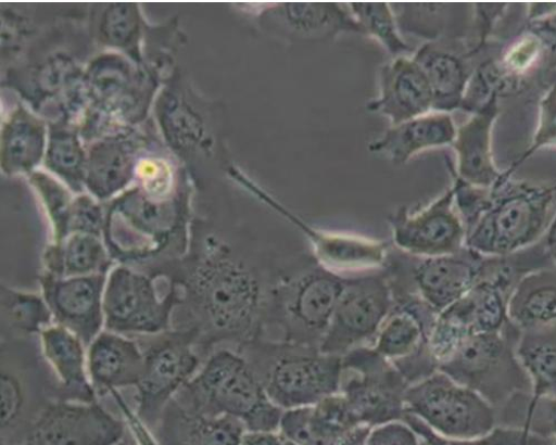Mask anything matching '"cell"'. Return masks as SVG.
<instances>
[{
  "mask_svg": "<svg viewBox=\"0 0 556 445\" xmlns=\"http://www.w3.org/2000/svg\"><path fill=\"white\" fill-rule=\"evenodd\" d=\"M344 277L315 257L294 260L274 288L264 339L319 348L330 328Z\"/></svg>",
  "mask_w": 556,
  "mask_h": 445,
  "instance_id": "obj_4",
  "label": "cell"
},
{
  "mask_svg": "<svg viewBox=\"0 0 556 445\" xmlns=\"http://www.w3.org/2000/svg\"><path fill=\"white\" fill-rule=\"evenodd\" d=\"M113 397L116 399L118 407L121 408L123 415L125 416L131 432L137 440L139 445H159L155 436L151 433L147 424L135 415L127 404L125 403L123 396L118 391H113L111 393Z\"/></svg>",
  "mask_w": 556,
  "mask_h": 445,
  "instance_id": "obj_40",
  "label": "cell"
},
{
  "mask_svg": "<svg viewBox=\"0 0 556 445\" xmlns=\"http://www.w3.org/2000/svg\"><path fill=\"white\" fill-rule=\"evenodd\" d=\"M154 279L119 266L109 277L104 293L105 328L117 334L157 335L170 330L179 296L169 285L160 298Z\"/></svg>",
  "mask_w": 556,
  "mask_h": 445,
  "instance_id": "obj_13",
  "label": "cell"
},
{
  "mask_svg": "<svg viewBox=\"0 0 556 445\" xmlns=\"http://www.w3.org/2000/svg\"><path fill=\"white\" fill-rule=\"evenodd\" d=\"M394 306L372 346L390 361L409 385L437 371L430 339L439 314L410 292H393Z\"/></svg>",
  "mask_w": 556,
  "mask_h": 445,
  "instance_id": "obj_12",
  "label": "cell"
},
{
  "mask_svg": "<svg viewBox=\"0 0 556 445\" xmlns=\"http://www.w3.org/2000/svg\"><path fill=\"white\" fill-rule=\"evenodd\" d=\"M482 258L467 246L437 257H416L396 249L390 251L384 270L394 291L414 293L440 314L476 287Z\"/></svg>",
  "mask_w": 556,
  "mask_h": 445,
  "instance_id": "obj_10",
  "label": "cell"
},
{
  "mask_svg": "<svg viewBox=\"0 0 556 445\" xmlns=\"http://www.w3.org/2000/svg\"><path fill=\"white\" fill-rule=\"evenodd\" d=\"M159 445H242L248 430L233 417H208L173 397L151 429Z\"/></svg>",
  "mask_w": 556,
  "mask_h": 445,
  "instance_id": "obj_22",
  "label": "cell"
},
{
  "mask_svg": "<svg viewBox=\"0 0 556 445\" xmlns=\"http://www.w3.org/2000/svg\"><path fill=\"white\" fill-rule=\"evenodd\" d=\"M472 304L476 333H495L505 330L508 319L509 297L490 283L479 281L468 293Z\"/></svg>",
  "mask_w": 556,
  "mask_h": 445,
  "instance_id": "obj_35",
  "label": "cell"
},
{
  "mask_svg": "<svg viewBox=\"0 0 556 445\" xmlns=\"http://www.w3.org/2000/svg\"><path fill=\"white\" fill-rule=\"evenodd\" d=\"M405 405L406 414L450 438H478L497 427V411L485 398L441 371L409 385Z\"/></svg>",
  "mask_w": 556,
  "mask_h": 445,
  "instance_id": "obj_7",
  "label": "cell"
},
{
  "mask_svg": "<svg viewBox=\"0 0 556 445\" xmlns=\"http://www.w3.org/2000/svg\"><path fill=\"white\" fill-rule=\"evenodd\" d=\"M125 431V424L98 400H54L35 421L23 445H119Z\"/></svg>",
  "mask_w": 556,
  "mask_h": 445,
  "instance_id": "obj_15",
  "label": "cell"
},
{
  "mask_svg": "<svg viewBox=\"0 0 556 445\" xmlns=\"http://www.w3.org/2000/svg\"><path fill=\"white\" fill-rule=\"evenodd\" d=\"M421 445H428L425 441L421 442Z\"/></svg>",
  "mask_w": 556,
  "mask_h": 445,
  "instance_id": "obj_45",
  "label": "cell"
},
{
  "mask_svg": "<svg viewBox=\"0 0 556 445\" xmlns=\"http://www.w3.org/2000/svg\"><path fill=\"white\" fill-rule=\"evenodd\" d=\"M556 147V82H553L541 100L539 125L531 147L514 162L504 174L513 177L520 165L543 148Z\"/></svg>",
  "mask_w": 556,
  "mask_h": 445,
  "instance_id": "obj_36",
  "label": "cell"
},
{
  "mask_svg": "<svg viewBox=\"0 0 556 445\" xmlns=\"http://www.w3.org/2000/svg\"><path fill=\"white\" fill-rule=\"evenodd\" d=\"M367 110L387 117L391 126L433 111V96L422 68L413 58L399 56L384 64L379 76V97Z\"/></svg>",
  "mask_w": 556,
  "mask_h": 445,
  "instance_id": "obj_20",
  "label": "cell"
},
{
  "mask_svg": "<svg viewBox=\"0 0 556 445\" xmlns=\"http://www.w3.org/2000/svg\"><path fill=\"white\" fill-rule=\"evenodd\" d=\"M237 352L249 361L271 403L283 411L313 407L340 391L342 356L270 339Z\"/></svg>",
  "mask_w": 556,
  "mask_h": 445,
  "instance_id": "obj_3",
  "label": "cell"
},
{
  "mask_svg": "<svg viewBox=\"0 0 556 445\" xmlns=\"http://www.w3.org/2000/svg\"><path fill=\"white\" fill-rule=\"evenodd\" d=\"M88 371L97 395L137 386L144 369V353L136 341L102 332L88 349Z\"/></svg>",
  "mask_w": 556,
  "mask_h": 445,
  "instance_id": "obj_24",
  "label": "cell"
},
{
  "mask_svg": "<svg viewBox=\"0 0 556 445\" xmlns=\"http://www.w3.org/2000/svg\"><path fill=\"white\" fill-rule=\"evenodd\" d=\"M349 9L365 35L376 38L393 59L412 52L400 30L392 4L351 3Z\"/></svg>",
  "mask_w": 556,
  "mask_h": 445,
  "instance_id": "obj_32",
  "label": "cell"
},
{
  "mask_svg": "<svg viewBox=\"0 0 556 445\" xmlns=\"http://www.w3.org/2000/svg\"><path fill=\"white\" fill-rule=\"evenodd\" d=\"M526 29L540 40L545 59L556 67V11L529 20Z\"/></svg>",
  "mask_w": 556,
  "mask_h": 445,
  "instance_id": "obj_39",
  "label": "cell"
},
{
  "mask_svg": "<svg viewBox=\"0 0 556 445\" xmlns=\"http://www.w3.org/2000/svg\"><path fill=\"white\" fill-rule=\"evenodd\" d=\"M556 82V81H555Z\"/></svg>",
  "mask_w": 556,
  "mask_h": 445,
  "instance_id": "obj_47",
  "label": "cell"
},
{
  "mask_svg": "<svg viewBox=\"0 0 556 445\" xmlns=\"http://www.w3.org/2000/svg\"><path fill=\"white\" fill-rule=\"evenodd\" d=\"M456 131L451 113L432 111L390 126L368 150L386 156L394 165H403L424 151L453 145Z\"/></svg>",
  "mask_w": 556,
  "mask_h": 445,
  "instance_id": "obj_25",
  "label": "cell"
},
{
  "mask_svg": "<svg viewBox=\"0 0 556 445\" xmlns=\"http://www.w3.org/2000/svg\"><path fill=\"white\" fill-rule=\"evenodd\" d=\"M137 342L144 353V369L138 391V418L149 429L165 407L188 384L201 365L195 329L168 330Z\"/></svg>",
  "mask_w": 556,
  "mask_h": 445,
  "instance_id": "obj_9",
  "label": "cell"
},
{
  "mask_svg": "<svg viewBox=\"0 0 556 445\" xmlns=\"http://www.w3.org/2000/svg\"><path fill=\"white\" fill-rule=\"evenodd\" d=\"M517 355L530 379V397L556 396V327L521 331Z\"/></svg>",
  "mask_w": 556,
  "mask_h": 445,
  "instance_id": "obj_28",
  "label": "cell"
},
{
  "mask_svg": "<svg viewBox=\"0 0 556 445\" xmlns=\"http://www.w3.org/2000/svg\"><path fill=\"white\" fill-rule=\"evenodd\" d=\"M258 21L271 36L289 41H324L342 33L365 35L350 9L338 3H275Z\"/></svg>",
  "mask_w": 556,
  "mask_h": 445,
  "instance_id": "obj_19",
  "label": "cell"
},
{
  "mask_svg": "<svg viewBox=\"0 0 556 445\" xmlns=\"http://www.w3.org/2000/svg\"><path fill=\"white\" fill-rule=\"evenodd\" d=\"M498 102L492 101L483 111L457 127L452 145L456 153L454 175L470 185L488 189L497 185L503 176L492 152V130L500 112Z\"/></svg>",
  "mask_w": 556,
  "mask_h": 445,
  "instance_id": "obj_23",
  "label": "cell"
},
{
  "mask_svg": "<svg viewBox=\"0 0 556 445\" xmlns=\"http://www.w3.org/2000/svg\"><path fill=\"white\" fill-rule=\"evenodd\" d=\"M393 306V292L384 269L344 277L342 293L319 351L343 356L356 347L372 345Z\"/></svg>",
  "mask_w": 556,
  "mask_h": 445,
  "instance_id": "obj_11",
  "label": "cell"
},
{
  "mask_svg": "<svg viewBox=\"0 0 556 445\" xmlns=\"http://www.w3.org/2000/svg\"><path fill=\"white\" fill-rule=\"evenodd\" d=\"M403 421L428 445H553L555 441L546 440L521 429L497 425L485 436L459 440L443 436L433 431L422 420L406 414Z\"/></svg>",
  "mask_w": 556,
  "mask_h": 445,
  "instance_id": "obj_34",
  "label": "cell"
},
{
  "mask_svg": "<svg viewBox=\"0 0 556 445\" xmlns=\"http://www.w3.org/2000/svg\"><path fill=\"white\" fill-rule=\"evenodd\" d=\"M454 203L467 236L492 204V189L477 187L454 175Z\"/></svg>",
  "mask_w": 556,
  "mask_h": 445,
  "instance_id": "obj_37",
  "label": "cell"
},
{
  "mask_svg": "<svg viewBox=\"0 0 556 445\" xmlns=\"http://www.w3.org/2000/svg\"><path fill=\"white\" fill-rule=\"evenodd\" d=\"M421 437L404 421H393L370 430L365 445H421Z\"/></svg>",
  "mask_w": 556,
  "mask_h": 445,
  "instance_id": "obj_38",
  "label": "cell"
},
{
  "mask_svg": "<svg viewBox=\"0 0 556 445\" xmlns=\"http://www.w3.org/2000/svg\"><path fill=\"white\" fill-rule=\"evenodd\" d=\"M2 314L8 325L24 334H40L50 327L52 312L43 297L18 292L8 287L0 289Z\"/></svg>",
  "mask_w": 556,
  "mask_h": 445,
  "instance_id": "obj_33",
  "label": "cell"
},
{
  "mask_svg": "<svg viewBox=\"0 0 556 445\" xmlns=\"http://www.w3.org/2000/svg\"><path fill=\"white\" fill-rule=\"evenodd\" d=\"M108 279V275L60 279L46 274L38 279L42 297L56 325L75 334L86 347L94 342L105 326Z\"/></svg>",
  "mask_w": 556,
  "mask_h": 445,
  "instance_id": "obj_17",
  "label": "cell"
},
{
  "mask_svg": "<svg viewBox=\"0 0 556 445\" xmlns=\"http://www.w3.org/2000/svg\"><path fill=\"white\" fill-rule=\"evenodd\" d=\"M251 188L262 201L287 217L304 233L312 245L313 256L327 269L346 277L381 270L386 266L391 251L386 242L315 229L266 192L253 185Z\"/></svg>",
  "mask_w": 556,
  "mask_h": 445,
  "instance_id": "obj_16",
  "label": "cell"
},
{
  "mask_svg": "<svg viewBox=\"0 0 556 445\" xmlns=\"http://www.w3.org/2000/svg\"><path fill=\"white\" fill-rule=\"evenodd\" d=\"M521 331L513 323L495 333L476 334L439 371L502 408L519 393H531L530 379L518 355Z\"/></svg>",
  "mask_w": 556,
  "mask_h": 445,
  "instance_id": "obj_6",
  "label": "cell"
},
{
  "mask_svg": "<svg viewBox=\"0 0 556 445\" xmlns=\"http://www.w3.org/2000/svg\"><path fill=\"white\" fill-rule=\"evenodd\" d=\"M492 196L490 208L467 236V247L485 256L507 255L545 237L556 213V186H532L503 171Z\"/></svg>",
  "mask_w": 556,
  "mask_h": 445,
  "instance_id": "obj_5",
  "label": "cell"
},
{
  "mask_svg": "<svg viewBox=\"0 0 556 445\" xmlns=\"http://www.w3.org/2000/svg\"><path fill=\"white\" fill-rule=\"evenodd\" d=\"M409 387L401 372L372 345L356 347L342 356L340 393L361 424L376 427L403 421Z\"/></svg>",
  "mask_w": 556,
  "mask_h": 445,
  "instance_id": "obj_8",
  "label": "cell"
},
{
  "mask_svg": "<svg viewBox=\"0 0 556 445\" xmlns=\"http://www.w3.org/2000/svg\"><path fill=\"white\" fill-rule=\"evenodd\" d=\"M174 397L204 416L233 417L253 433L280 432L285 415L271 403L244 356L229 348L214 351L200 374Z\"/></svg>",
  "mask_w": 556,
  "mask_h": 445,
  "instance_id": "obj_2",
  "label": "cell"
},
{
  "mask_svg": "<svg viewBox=\"0 0 556 445\" xmlns=\"http://www.w3.org/2000/svg\"><path fill=\"white\" fill-rule=\"evenodd\" d=\"M119 445H131V444H128V443L123 441Z\"/></svg>",
  "mask_w": 556,
  "mask_h": 445,
  "instance_id": "obj_44",
  "label": "cell"
},
{
  "mask_svg": "<svg viewBox=\"0 0 556 445\" xmlns=\"http://www.w3.org/2000/svg\"><path fill=\"white\" fill-rule=\"evenodd\" d=\"M39 335L43 358L58 378L59 400L97 403V392L86 373L84 343L58 325L45 329Z\"/></svg>",
  "mask_w": 556,
  "mask_h": 445,
  "instance_id": "obj_26",
  "label": "cell"
},
{
  "mask_svg": "<svg viewBox=\"0 0 556 445\" xmlns=\"http://www.w3.org/2000/svg\"><path fill=\"white\" fill-rule=\"evenodd\" d=\"M546 250L552 258L554 266L556 267V213L549 225V228L543 238Z\"/></svg>",
  "mask_w": 556,
  "mask_h": 445,
  "instance_id": "obj_42",
  "label": "cell"
},
{
  "mask_svg": "<svg viewBox=\"0 0 556 445\" xmlns=\"http://www.w3.org/2000/svg\"><path fill=\"white\" fill-rule=\"evenodd\" d=\"M242 445H285V438L280 433L248 432Z\"/></svg>",
  "mask_w": 556,
  "mask_h": 445,
  "instance_id": "obj_41",
  "label": "cell"
},
{
  "mask_svg": "<svg viewBox=\"0 0 556 445\" xmlns=\"http://www.w3.org/2000/svg\"><path fill=\"white\" fill-rule=\"evenodd\" d=\"M396 249L416 257L451 255L466 247L467 231L447 189L424 208L402 206L389 217Z\"/></svg>",
  "mask_w": 556,
  "mask_h": 445,
  "instance_id": "obj_14",
  "label": "cell"
},
{
  "mask_svg": "<svg viewBox=\"0 0 556 445\" xmlns=\"http://www.w3.org/2000/svg\"><path fill=\"white\" fill-rule=\"evenodd\" d=\"M285 445H298V444H295V443H292V442H290V441L285 440Z\"/></svg>",
  "mask_w": 556,
  "mask_h": 445,
  "instance_id": "obj_43",
  "label": "cell"
},
{
  "mask_svg": "<svg viewBox=\"0 0 556 445\" xmlns=\"http://www.w3.org/2000/svg\"><path fill=\"white\" fill-rule=\"evenodd\" d=\"M508 319L520 331L556 327V267L521 281L509 298Z\"/></svg>",
  "mask_w": 556,
  "mask_h": 445,
  "instance_id": "obj_27",
  "label": "cell"
},
{
  "mask_svg": "<svg viewBox=\"0 0 556 445\" xmlns=\"http://www.w3.org/2000/svg\"><path fill=\"white\" fill-rule=\"evenodd\" d=\"M422 68L433 96V111L460 110L472 74L470 52L453 39L428 41L412 56Z\"/></svg>",
  "mask_w": 556,
  "mask_h": 445,
  "instance_id": "obj_21",
  "label": "cell"
},
{
  "mask_svg": "<svg viewBox=\"0 0 556 445\" xmlns=\"http://www.w3.org/2000/svg\"><path fill=\"white\" fill-rule=\"evenodd\" d=\"M519 393L497 410V425L521 429L536 436L556 441V396L536 399Z\"/></svg>",
  "mask_w": 556,
  "mask_h": 445,
  "instance_id": "obj_30",
  "label": "cell"
},
{
  "mask_svg": "<svg viewBox=\"0 0 556 445\" xmlns=\"http://www.w3.org/2000/svg\"><path fill=\"white\" fill-rule=\"evenodd\" d=\"M111 265L102 243L87 234H76L45 256V274L60 279L108 275Z\"/></svg>",
  "mask_w": 556,
  "mask_h": 445,
  "instance_id": "obj_29",
  "label": "cell"
},
{
  "mask_svg": "<svg viewBox=\"0 0 556 445\" xmlns=\"http://www.w3.org/2000/svg\"><path fill=\"white\" fill-rule=\"evenodd\" d=\"M553 445H556V441L554 442V444H553Z\"/></svg>",
  "mask_w": 556,
  "mask_h": 445,
  "instance_id": "obj_46",
  "label": "cell"
},
{
  "mask_svg": "<svg viewBox=\"0 0 556 445\" xmlns=\"http://www.w3.org/2000/svg\"><path fill=\"white\" fill-rule=\"evenodd\" d=\"M370 430L339 392L313 407L285 411L278 433L298 445H365Z\"/></svg>",
  "mask_w": 556,
  "mask_h": 445,
  "instance_id": "obj_18",
  "label": "cell"
},
{
  "mask_svg": "<svg viewBox=\"0 0 556 445\" xmlns=\"http://www.w3.org/2000/svg\"><path fill=\"white\" fill-rule=\"evenodd\" d=\"M211 243L166 267L161 277L178 292L175 310L184 316L176 329H195L202 355L216 346L240 351L266 336L274 288L293 263L277 265Z\"/></svg>",
  "mask_w": 556,
  "mask_h": 445,
  "instance_id": "obj_1",
  "label": "cell"
},
{
  "mask_svg": "<svg viewBox=\"0 0 556 445\" xmlns=\"http://www.w3.org/2000/svg\"><path fill=\"white\" fill-rule=\"evenodd\" d=\"M476 334L472 304L467 294L437 317L430 347L439 368Z\"/></svg>",
  "mask_w": 556,
  "mask_h": 445,
  "instance_id": "obj_31",
  "label": "cell"
}]
</instances>
